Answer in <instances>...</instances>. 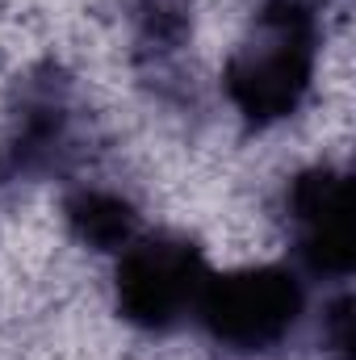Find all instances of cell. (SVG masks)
I'll return each mask as SVG.
<instances>
[{"label": "cell", "mask_w": 356, "mask_h": 360, "mask_svg": "<svg viewBox=\"0 0 356 360\" xmlns=\"http://www.w3.org/2000/svg\"><path fill=\"white\" fill-rule=\"evenodd\" d=\"M323 340L331 360H356V314H352V297L340 293L327 314H323Z\"/></svg>", "instance_id": "8"}, {"label": "cell", "mask_w": 356, "mask_h": 360, "mask_svg": "<svg viewBox=\"0 0 356 360\" xmlns=\"http://www.w3.org/2000/svg\"><path fill=\"white\" fill-rule=\"evenodd\" d=\"M68 231L92 252H122L139 239V210L109 188H76L63 201Z\"/></svg>", "instance_id": "6"}, {"label": "cell", "mask_w": 356, "mask_h": 360, "mask_svg": "<svg viewBox=\"0 0 356 360\" xmlns=\"http://www.w3.org/2000/svg\"><path fill=\"white\" fill-rule=\"evenodd\" d=\"M76 143V96L59 68H38L17 84L0 139V184L55 172Z\"/></svg>", "instance_id": "4"}, {"label": "cell", "mask_w": 356, "mask_h": 360, "mask_svg": "<svg viewBox=\"0 0 356 360\" xmlns=\"http://www.w3.org/2000/svg\"><path fill=\"white\" fill-rule=\"evenodd\" d=\"M314 55H319V25L310 4L268 0L248 42L231 55L222 72L227 101L256 130L293 117L314 80Z\"/></svg>", "instance_id": "1"}, {"label": "cell", "mask_w": 356, "mask_h": 360, "mask_svg": "<svg viewBox=\"0 0 356 360\" xmlns=\"http://www.w3.org/2000/svg\"><path fill=\"white\" fill-rule=\"evenodd\" d=\"M113 272V302L117 314L151 335L177 331L197 310L201 285H205V256L184 235H139L130 248L117 252Z\"/></svg>", "instance_id": "3"}, {"label": "cell", "mask_w": 356, "mask_h": 360, "mask_svg": "<svg viewBox=\"0 0 356 360\" xmlns=\"http://www.w3.org/2000/svg\"><path fill=\"white\" fill-rule=\"evenodd\" d=\"M139 42L147 51L172 55L193 34V0H130Z\"/></svg>", "instance_id": "7"}, {"label": "cell", "mask_w": 356, "mask_h": 360, "mask_svg": "<svg viewBox=\"0 0 356 360\" xmlns=\"http://www.w3.org/2000/svg\"><path fill=\"white\" fill-rule=\"evenodd\" d=\"M306 289L289 269L260 264L222 276H205L197 297V323L214 344L231 352H268L276 348L302 319Z\"/></svg>", "instance_id": "2"}, {"label": "cell", "mask_w": 356, "mask_h": 360, "mask_svg": "<svg viewBox=\"0 0 356 360\" xmlns=\"http://www.w3.org/2000/svg\"><path fill=\"white\" fill-rule=\"evenodd\" d=\"M285 214L293 222L298 260L314 276L344 281L356 264L352 248V205H348V176L331 164H314L289 180Z\"/></svg>", "instance_id": "5"}]
</instances>
